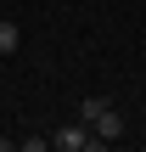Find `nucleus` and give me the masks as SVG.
Masks as SVG:
<instances>
[{
    "mask_svg": "<svg viewBox=\"0 0 146 152\" xmlns=\"http://www.w3.org/2000/svg\"><path fill=\"white\" fill-rule=\"evenodd\" d=\"M51 147H62V152H90V147H107V141L96 135V124H84V118H73V124H62V130H51Z\"/></svg>",
    "mask_w": 146,
    "mask_h": 152,
    "instance_id": "obj_1",
    "label": "nucleus"
},
{
    "mask_svg": "<svg viewBox=\"0 0 146 152\" xmlns=\"http://www.w3.org/2000/svg\"><path fill=\"white\" fill-rule=\"evenodd\" d=\"M96 135H101V141H118V135H124V113H118V107H107V113L96 118Z\"/></svg>",
    "mask_w": 146,
    "mask_h": 152,
    "instance_id": "obj_2",
    "label": "nucleus"
},
{
    "mask_svg": "<svg viewBox=\"0 0 146 152\" xmlns=\"http://www.w3.org/2000/svg\"><path fill=\"white\" fill-rule=\"evenodd\" d=\"M17 45H23V28H17L11 17H0V56H11Z\"/></svg>",
    "mask_w": 146,
    "mask_h": 152,
    "instance_id": "obj_3",
    "label": "nucleus"
}]
</instances>
